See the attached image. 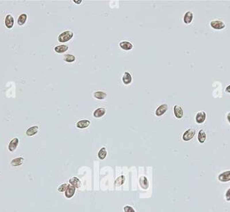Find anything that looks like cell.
<instances>
[{"instance_id": "28", "label": "cell", "mask_w": 230, "mask_h": 212, "mask_svg": "<svg viewBox=\"0 0 230 212\" xmlns=\"http://www.w3.org/2000/svg\"><path fill=\"white\" fill-rule=\"evenodd\" d=\"M123 209H124V212H135V209H134L132 207L128 205L125 206Z\"/></svg>"}, {"instance_id": "4", "label": "cell", "mask_w": 230, "mask_h": 212, "mask_svg": "<svg viewBox=\"0 0 230 212\" xmlns=\"http://www.w3.org/2000/svg\"><path fill=\"white\" fill-rule=\"evenodd\" d=\"M206 116L207 114L205 111H200V112L196 113V118H195L196 122L198 123V124L203 123L205 121V120H206Z\"/></svg>"}, {"instance_id": "14", "label": "cell", "mask_w": 230, "mask_h": 212, "mask_svg": "<svg viewBox=\"0 0 230 212\" xmlns=\"http://www.w3.org/2000/svg\"><path fill=\"white\" fill-rule=\"evenodd\" d=\"M90 125V121L88 119H83L81 120V121H78L76 123V127L80 129H83V128H86Z\"/></svg>"}, {"instance_id": "9", "label": "cell", "mask_w": 230, "mask_h": 212, "mask_svg": "<svg viewBox=\"0 0 230 212\" xmlns=\"http://www.w3.org/2000/svg\"><path fill=\"white\" fill-rule=\"evenodd\" d=\"M193 18H194V14H193L192 12L191 11L186 12L183 17L184 23L186 24H191V22L193 21Z\"/></svg>"}, {"instance_id": "29", "label": "cell", "mask_w": 230, "mask_h": 212, "mask_svg": "<svg viewBox=\"0 0 230 212\" xmlns=\"http://www.w3.org/2000/svg\"><path fill=\"white\" fill-rule=\"evenodd\" d=\"M225 199L228 202L230 201V188L228 189L225 193Z\"/></svg>"}, {"instance_id": "24", "label": "cell", "mask_w": 230, "mask_h": 212, "mask_svg": "<svg viewBox=\"0 0 230 212\" xmlns=\"http://www.w3.org/2000/svg\"><path fill=\"white\" fill-rule=\"evenodd\" d=\"M76 60V57L72 55H70V54H67L64 56V61L68 62V63H72L74 61Z\"/></svg>"}, {"instance_id": "26", "label": "cell", "mask_w": 230, "mask_h": 212, "mask_svg": "<svg viewBox=\"0 0 230 212\" xmlns=\"http://www.w3.org/2000/svg\"><path fill=\"white\" fill-rule=\"evenodd\" d=\"M125 180V178L124 176H121L118 177V178L116 179V180H115L114 185H116V187H119V186L122 185L123 183H124Z\"/></svg>"}, {"instance_id": "11", "label": "cell", "mask_w": 230, "mask_h": 212, "mask_svg": "<svg viewBox=\"0 0 230 212\" xmlns=\"http://www.w3.org/2000/svg\"><path fill=\"white\" fill-rule=\"evenodd\" d=\"M106 113V109L104 107H99L96 109L95 112H93V116L95 118H101L103 116H104Z\"/></svg>"}, {"instance_id": "16", "label": "cell", "mask_w": 230, "mask_h": 212, "mask_svg": "<svg viewBox=\"0 0 230 212\" xmlns=\"http://www.w3.org/2000/svg\"><path fill=\"white\" fill-rule=\"evenodd\" d=\"M122 81H123V83L125 85H129L132 83V77L131 74L128 72H125L123 74V78H122Z\"/></svg>"}, {"instance_id": "6", "label": "cell", "mask_w": 230, "mask_h": 212, "mask_svg": "<svg viewBox=\"0 0 230 212\" xmlns=\"http://www.w3.org/2000/svg\"><path fill=\"white\" fill-rule=\"evenodd\" d=\"M168 109V105H167V104H162V105L158 106L157 107L156 112H155V114H156V115L158 116H162L167 112Z\"/></svg>"}, {"instance_id": "13", "label": "cell", "mask_w": 230, "mask_h": 212, "mask_svg": "<svg viewBox=\"0 0 230 212\" xmlns=\"http://www.w3.org/2000/svg\"><path fill=\"white\" fill-rule=\"evenodd\" d=\"M24 159L23 157H17L10 161V165L13 167H18L24 164Z\"/></svg>"}, {"instance_id": "3", "label": "cell", "mask_w": 230, "mask_h": 212, "mask_svg": "<svg viewBox=\"0 0 230 212\" xmlns=\"http://www.w3.org/2000/svg\"><path fill=\"white\" fill-rule=\"evenodd\" d=\"M210 26L215 30H222L226 27L225 24L221 20H213L210 22Z\"/></svg>"}, {"instance_id": "10", "label": "cell", "mask_w": 230, "mask_h": 212, "mask_svg": "<svg viewBox=\"0 0 230 212\" xmlns=\"http://www.w3.org/2000/svg\"><path fill=\"white\" fill-rule=\"evenodd\" d=\"M19 144V139L17 138H13V140H11V141L10 142L9 145H8V150L10 152H13L17 148V146Z\"/></svg>"}, {"instance_id": "23", "label": "cell", "mask_w": 230, "mask_h": 212, "mask_svg": "<svg viewBox=\"0 0 230 212\" xmlns=\"http://www.w3.org/2000/svg\"><path fill=\"white\" fill-rule=\"evenodd\" d=\"M27 15L26 14L24 13L20 15V16L19 17L18 20H17V24H18L19 26H23L24 24L26 23L27 20Z\"/></svg>"}, {"instance_id": "27", "label": "cell", "mask_w": 230, "mask_h": 212, "mask_svg": "<svg viewBox=\"0 0 230 212\" xmlns=\"http://www.w3.org/2000/svg\"><path fill=\"white\" fill-rule=\"evenodd\" d=\"M68 187V184H66V183L62 184V185H61L60 186H59L58 192H66V190L67 189Z\"/></svg>"}, {"instance_id": "1", "label": "cell", "mask_w": 230, "mask_h": 212, "mask_svg": "<svg viewBox=\"0 0 230 212\" xmlns=\"http://www.w3.org/2000/svg\"><path fill=\"white\" fill-rule=\"evenodd\" d=\"M73 36H74V33L72 31L70 30H66L63 32L62 33H61L58 36V41L59 42L62 43H66L70 41L71 39H72Z\"/></svg>"}, {"instance_id": "30", "label": "cell", "mask_w": 230, "mask_h": 212, "mask_svg": "<svg viewBox=\"0 0 230 212\" xmlns=\"http://www.w3.org/2000/svg\"><path fill=\"white\" fill-rule=\"evenodd\" d=\"M225 91V92L227 93H230V84L228 85V86L226 87Z\"/></svg>"}, {"instance_id": "5", "label": "cell", "mask_w": 230, "mask_h": 212, "mask_svg": "<svg viewBox=\"0 0 230 212\" xmlns=\"http://www.w3.org/2000/svg\"><path fill=\"white\" fill-rule=\"evenodd\" d=\"M218 179L219 181L223 182L230 181V170L224 171V172L219 174L218 176Z\"/></svg>"}, {"instance_id": "31", "label": "cell", "mask_w": 230, "mask_h": 212, "mask_svg": "<svg viewBox=\"0 0 230 212\" xmlns=\"http://www.w3.org/2000/svg\"><path fill=\"white\" fill-rule=\"evenodd\" d=\"M227 119L228 122H229V124H230V112H229L227 114Z\"/></svg>"}, {"instance_id": "22", "label": "cell", "mask_w": 230, "mask_h": 212, "mask_svg": "<svg viewBox=\"0 0 230 212\" xmlns=\"http://www.w3.org/2000/svg\"><path fill=\"white\" fill-rule=\"evenodd\" d=\"M68 50V46H66V45H60V46H57L55 48V51L59 54L66 53Z\"/></svg>"}, {"instance_id": "20", "label": "cell", "mask_w": 230, "mask_h": 212, "mask_svg": "<svg viewBox=\"0 0 230 212\" xmlns=\"http://www.w3.org/2000/svg\"><path fill=\"white\" fill-rule=\"evenodd\" d=\"M206 133L203 130H200L198 134V141L200 143H204L206 140Z\"/></svg>"}, {"instance_id": "32", "label": "cell", "mask_w": 230, "mask_h": 212, "mask_svg": "<svg viewBox=\"0 0 230 212\" xmlns=\"http://www.w3.org/2000/svg\"><path fill=\"white\" fill-rule=\"evenodd\" d=\"M74 2L77 3V4H80V3L82 2V1H81V0H79V1H77V0H74Z\"/></svg>"}, {"instance_id": "12", "label": "cell", "mask_w": 230, "mask_h": 212, "mask_svg": "<svg viewBox=\"0 0 230 212\" xmlns=\"http://www.w3.org/2000/svg\"><path fill=\"white\" fill-rule=\"evenodd\" d=\"M5 25L8 28H12L14 25V18L11 15H7L5 18Z\"/></svg>"}, {"instance_id": "18", "label": "cell", "mask_w": 230, "mask_h": 212, "mask_svg": "<svg viewBox=\"0 0 230 212\" xmlns=\"http://www.w3.org/2000/svg\"><path fill=\"white\" fill-rule=\"evenodd\" d=\"M69 182L71 185L74 186L75 188H79L81 185V182L80 180L76 177H72L69 180Z\"/></svg>"}, {"instance_id": "19", "label": "cell", "mask_w": 230, "mask_h": 212, "mask_svg": "<svg viewBox=\"0 0 230 212\" xmlns=\"http://www.w3.org/2000/svg\"><path fill=\"white\" fill-rule=\"evenodd\" d=\"M139 184L143 189H147L149 187V182L145 176H141L139 179Z\"/></svg>"}, {"instance_id": "15", "label": "cell", "mask_w": 230, "mask_h": 212, "mask_svg": "<svg viewBox=\"0 0 230 212\" xmlns=\"http://www.w3.org/2000/svg\"><path fill=\"white\" fill-rule=\"evenodd\" d=\"M119 46L121 49L124 50H130L133 48V45L130 41H121L119 43Z\"/></svg>"}, {"instance_id": "7", "label": "cell", "mask_w": 230, "mask_h": 212, "mask_svg": "<svg viewBox=\"0 0 230 212\" xmlns=\"http://www.w3.org/2000/svg\"><path fill=\"white\" fill-rule=\"evenodd\" d=\"M75 190L76 188L74 187V186L68 185V187L67 189H66L65 192V196L67 198H72L73 196L74 195Z\"/></svg>"}, {"instance_id": "2", "label": "cell", "mask_w": 230, "mask_h": 212, "mask_svg": "<svg viewBox=\"0 0 230 212\" xmlns=\"http://www.w3.org/2000/svg\"><path fill=\"white\" fill-rule=\"evenodd\" d=\"M195 134H196L195 130L193 129V128H189V129L186 130L183 134V140H185V141H189V140L194 138Z\"/></svg>"}, {"instance_id": "21", "label": "cell", "mask_w": 230, "mask_h": 212, "mask_svg": "<svg viewBox=\"0 0 230 212\" xmlns=\"http://www.w3.org/2000/svg\"><path fill=\"white\" fill-rule=\"evenodd\" d=\"M93 96L95 99H97L103 100V99H105L106 98L107 95H106V93L104 92L97 91V92H94Z\"/></svg>"}, {"instance_id": "17", "label": "cell", "mask_w": 230, "mask_h": 212, "mask_svg": "<svg viewBox=\"0 0 230 212\" xmlns=\"http://www.w3.org/2000/svg\"><path fill=\"white\" fill-rule=\"evenodd\" d=\"M39 132V127L38 126H32L28 128L26 132V134L28 136H32L35 135Z\"/></svg>"}, {"instance_id": "25", "label": "cell", "mask_w": 230, "mask_h": 212, "mask_svg": "<svg viewBox=\"0 0 230 212\" xmlns=\"http://www.w3.org/2000/svg\"><path fill=\"white\" fill-rule=\"evenodd\" d=\"M106 156H107V151H106V147H102L98 152L99 159L101 160H103L106 159Z\"/></svg>"}, {"instance_id": "8", "label": "cell", "mask_w": 230, "mask_h": 212, "mask_svg": "<svg viewBox=\"0 0 230 212\" xmlns=\"http://www.w3.org/2000/svg\"><path fill=\"white\" fill-rule=\"evenodd\" d=\"M174 116L177 119H181L183 116V108L179 105H174Z\"/></svg>"}]
</instances>
